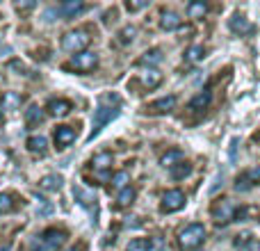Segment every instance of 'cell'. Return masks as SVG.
<instances>
[{"label": "cell", "instance_id": "1", "mask_svg": "<svg viewBox=\"0 0 260 251\" xmlns=\"http://www.w3.org/2000/svg\"><path fill=\"white\" fill-rule=\"evenodd\" d=\"M119 103H121V99H119L117 94H105L99 99V108L94 110V121H91V133H89V139H94L96 135L101 133V128H103L105 123H110L114 117L119 114Z\"/></svg>", "mask_w": 260, "mask_h": 251}, {"label": "cell", "instance_id": "2", "mask_svg": "<svg viewBox=\"0 0 260 251\" xmlns=\"http://www.w3.org/2000/svg\"><path fill=\"white\" fill-rule=\"evenodd\" d=\"M64 242H67V231L46 229L44 233L32 240L30 247H32V251H57Z\"/></svg>", "mask_w": 260, "mask_h": 251}, {"label": "cell", "instance_id": "3", "mask_svg": "<svg viewBox=\"0 0 260 251\" xmlns=\"http://www.w3.org/2000/svg\"><path fill=\"white\" fill-rule=\"evenodd\" d=\"M206 240V226L203 224H189L178 233V244L183 249H197Z\"/></svg>", "mask_w": 260, "mask_h": 251}, {"label": "cell", "instance_id": "4", "mask_svg": "<svg viewBox=\"0 0 260 251\" xmlns=\"http://www.w3.org/2000/svg\"><path fill=\"white\" fill-rule=\"evenodd\" d=\"M89 41H91V37H89V32L87 30H71V32H67L64 35V39H62V48L67 50V53H85V48L89 46Z\"/></svg>", "mask_w": 260, "mask_h": 251}, {"label": "cell", "instance_id": "5", "mask_svg": "<svg viewBox=\"0 0 260 251\" xmlns=\"http://www.w3.org/2000/svg\"><path fill=\"white\" fill-rule=\"evenodd\" d=\"M96 67H99V55L89 53V50L73 55L71 62L64 64V69H69V71H78V73H89V71H94Z\"/></svg>", "mask_w": 260, "mask_h": 251}, {"label": "cell", "instance_id": "6", "mask_svg": "<svg viewBox=\"0 0 260 251\" xmlns=\"http://www.w3.org/2000/svg\"><path fill=\"white\" fill-rule=\"evenodd\" d=\"M235 210H238V208H235L229 199H219V201H215L210 215L217 224H229L231 219H235Z\"/></svg>", "mask_w": 260, "mask_h": 251}, {"label": "cell", "instance_id": "7", "mask_svg": "<svg viewBox=\"0 0 260 251\" xmlns=\"http://www.w3.org/2000/svg\"><path fill=\"white\" fill-rule=\"evenodd\" d=\"M185 192H180V190H169V192H165V197H162V212H176L180 210V208L185 206Z\"/></svg>", "mask_w": 260, "mask_h": 251}, {"label": "cell", "instance_id": "8", "mask_svg": "<svg viewBox=\"0 0 260 251\" xmlns=\"http://www.w3.org/2000/svg\"><path fill=\"white\" fill-rule=\"evenodd\" d=\"M256 183H260V165L253 167V169H247L242 176H238L235 190H238V192H247V190H251Z\"/></svg>", "mask_w": 260, "mask_h": 251}, {"label": "cell", "instance_id": "9", "mask_svg": "<svg viewBox=\"0 0 260 251\" xmlns=\"http://www.w3.org/2000/svg\"><path fill=\"white\" fill-rule=\"evenodd\" d=\"M73 142H76V130L71 125H57L55 128V144H57V148H67Z\"/></svg>", "mask_w": 260, "mask_h": 251}, {"label": "cell", "instance_id": "10", "mask_svg": "<svg viewBox=\"0 0 260 251\" xmlns=\"http://www.w3.org/2000/svg\"><path fill=\"white\" fill-rule=\"evenodd\" d=\"M174 108H176V96H162V99H157L155 103L148 105V110H151L153 114H165V112H171Z\"/></svg>", "mask_w": 260, "mask_h": 251}, {"label": "cell", "instance_id": "11", "mask_svg": "<svg viewBox=\"0 0 260 251\" xmlns=\"http://www.w3.org/2000/svg\"><path fill=\"white\" fill-rule=\"evenodd\" d=\"M82 9H85V3H82V0H67V3L59 5L57 12L62 14L64 18H73V16H78Z\"/></svg>", "mask_w": 260, "mask_h": 251}, {"label": "cell", "instance_id": "12", "mask_svg": "<svg viewBox=\"0 0 260 251\" xmlns=\"http://www.w3.org/2000/svg\"><path fill=\"white\" fill-rule=\"evenodd\" d=\"M48 110H50V114H55V117H67V114L73 110V105H71V101H67V99H57V101H50Z\"/></svg>", "mask_w": 260, "mask_h": 251}, {"label": "cell", "instance_id": "13", "mask_svg": "<svg viewBox=\"0 0 260 251\" xmlns=\"http://www.w3.org/2000/svg\"><path fill=\"white\" fill-rule=\"evenodd\" d=\"M210 101H212L210 89H203V91H199L192 101H189V110H206L208 105H210Z\"/></svg>", "mask_w": 260, "mask_h": 251}, {"label": "cell", "instance_id": "14", "mask_svg": "<svg viewBox=\"0 0 260 251\" xmlns=\"http://www.w3.org/2000/svg\"><path fill=\"white\" fill-rule=\"evenodd\" d=\"M180 162H183V151H178V148H171V151H167L165 155L160 158V165L169 167V169H174V167L180 165Z\"/></svg>", "mask_w": 260, "mask_h": 251}, {"label": "cell", "instance_id": "15", "mask_svg": "<svg viewBox=\"0 0 260 251\" xmlns=\"http://www.w3.org/2000/svg\"><path fill=\"white\" fill-rule=\"evenodd\" d=\"M62 183H64V178L62 176H57V174H48V176H44V178L39 180V185L44 190H48V192H57V190L62 187Z\"/></svg>", "mask_w": 260, "mask_h": 251}, {"label": "cell", "instance_id": "16", "mask_svg": "<svg viewBox=\"0 0 260 251\" xmlns=\"http://www.w3.org/2000/svg\"><path fill=\"white\" fill-rule=\"evenodd\" d=\"M231 30H233V32H240V35H249V32H251L253 27H251V23H249L244 16L235 14V16L231 18Z\"/></svg>", "mask_w": 260, "mask_h": 251}, {"label": "cell", "instance_id": "17", "mask_svg": "<svg viewBox=\"0 0 260 251\" xmlns=\"http://www.w3.org/2000/svg\"><path fill=\"white\" fill-rule=\"evenodd\" d=\"M162 30H178L180 27V16L176 12H165L160 18Z\"/></svg>", "mask_w": 260, "mask_h": 251}, {"label": "cell", "instance_id": "18", "mask_svg": "<svg viewBox=\"0 0 260 251\" xmlns=\"http://www.w3.org/2000/svg\"><path fill=\"white\" fill-rule=\"evenodd\" d=\"M160 82H162V73L155 71V69H148V71L142 76V85L148 87V89H155Z\"/></svg>", "mask_w": 260, "mask_h": 251}, {"label": "cell", "instance_id": "19", "mask_svg": "<svg viewBox=\"0 0 260 251\" xmlns=\"http://www.w3.org/2000/svg\"><path fill=\"white\" fill-rule=\"evenodd\" d=\"M16 210V199L14 194L9 192H3L0 194V215H9V212Z\"/></svg>", "mask_w": 260, "mask_h": 251}, {"label": "cell", "instance_id": "20", "mask_svg": "<svg viewBox=\"0 0 260 251\" xmlns=\"http://www.w3.org/2000/svg\"><path fill=\"white\" fill-rule=\"evenodd\" d=\"M114 165V158L112 153H99V155L91 158V167L94 169H108V167Z\"/></svg>", "mask_w": 260, "mask_h": 251}, {"label": "cell", "instance_id": "21", "mask_svg": "<svg viewBox=\"0 0 260 251\" xmlns=\"http://www.w3.org/2000/svg\"><path fill=\"white\" fill-rule=\"evenodd\" d=\"M135 197H137V192H135V187H123L121 192H119V197H117V206L119 208H128L130 203L135 201Z\"/></svg>", "mask_w": 260, "mask_h": 251}, {"label": "cell", "instance_id": "22", "mask_svg": "<svg viewBox=\"0 0 260 251\" xmlns=\"http://www.w3.org/2000/svg\"><path fill=\"white\" fill-rule=\"evenodd\" d=\"M208 14V5L206 3H189L187 5V16L189 18H203Z\"/></svg>", "mask_w": 260, "mask_h": 251}, {"label": "cell", "instance_id": "23", "mask_svg": "<svg viewBox=\"0 0 260 251\" xmlns=\"http://www.w3.org/2000/svg\"><path fill=\"white\" fill-rule=\"evenodd\" d=\"M27 148H30L32 153H46V137H41V135L30 137L27 139Z\"/></svg>", "mask_w": 260, "mask_h": 251}, {"label": "cell", "instance_id": "24", "mask_svg": "<svg viewBox=\"0 0 260 251\" xmlns=\"http://www.w3.org/2000/svg\"><path fill=\"white\" fill-rule=\"evenodd\" d=\"M249 217H260V210L258 208H253V206H244V208H240V210H235V219L238 222H244V219H249Z\"/></svg>", "mask_w": 260, "mask_h": 251}, {"label": "cell", "instance_id": "25", "mask_svg": "<svg viewBox=\"0 0 260 251\" xmlns=\"http://www.w3.org/2000/svg\"><path fill=\"white\" fill-rule=\"evenodd\" d=\"M18 105H21V96L14 94V91H7V94L3 96V108L5 110H16Z\"/></svg>", "mask_w": 260, "mask_h": 251}, {"label": "cell", "instance_id": "26", "mask_svg": "<svg viewBox=\"0 0 260 251\" xmlns=\"http://www.w3.org/2000/svg\"><path fill=\"white\" fill-rule=\"evenodd\" d=\"M160 62H162V53L157 48L146 50V53H144V57L139 59V64H160Z\"/></svg>", "mask_w": 260, "mask_h": 251}, {"label": "cell", "instance_id": "27", "mask_svg": "<svg viewBox=\"0 0 260 251\" xmlns=\"http://www.w3.org/2000/svg\"><path fill=\"white\" fill-rule=\"evenodd\" d=\"M189 171H192V165L189 162H180V165H176L174 169H171V176H174L176 180L185 178V176H189Z\"/></svg>", "mask_w": 260, "mask_h": 251}, {"label": "cell", "instance_id": "28", "mask_svg": "<svg viewBox=\"0 0 260 251\" xmlns=\"http://www.w3.org/2000/svg\"><path fill=\"white\" fill-rule=\"evenodd\" d=\"M185 57H187L189 62H201V59L206 57V48H203V46H192V48L185 53Z\"/></svg>", "mask_w": 260, "mask_h": 251}, {"label": "cell", "instance_id": "29", "mask_svg": "<svg viewBox=\"0 0 260 251\" xmlns=\"http://www.w3.org/2000/svg\"><path fill=\"white\" fill-rule=\"evenodd\" d=\"M148 244H151V240L135 238V240H130V244L126 247V251H148Z\"/></svg>", "mask_w": 260, "mask_h": 251}, {"label": "cell", "instance_id": "30", "mask_svg": "<svg viewBox=\"0 0 260 251\" xmlns=\"http://www.w3.org/2000/svg\"><path fill=\"white\" fill-rule=\"evenodd\" d=\"M128 180H130V176H128V171H117V174L112 176V187H119V190H123V187H128Z\"/></svg>", "mask_w": 260, "mask_h": 251}, {"label": "cell", "instance_id": "31", "mask_svg": "<svg viewBox=\"0 0 260 251\" xmlns=\"http://www.w3.org/2000/svg\"><path fill=\"white\" fill-rule=\"evenodd\" d=\"M135 35H137V27L128 25V27H123V30L119 32V41H121V44H130V41L135 39Z\"/></svg>", "mask_w": 260, "mask_h": 251}, {"label": "cell", "instance_id": "32", "mask_svg": "<svg viewBox=\"0 0 260 251\" xmlns=\"http://www.w3.org/2000/svg\"><path fill=\"white\" fill-rule=\"evenodd\" d=\"M25 119H27V123H37V121H41V119H44V114H41V110L37 108V105H32V108H27Z\"/></svg>", "mask_w": 260, "mask_h": 251}, {"label": "cell", "instance_id": "33", "mask_svg": "<svg viewBox=\"0 0 260 251\" xmlns=\"http://www.w3.org/2000/svg\"><path fill=\"white\" fill-rule=\"evenodd\" d=\"M144 7H148V0H133V3H126V9L128 12H137V9H144Z\"/></svg>", "mask_w": 260, "mask_h": 251}, {"label": "cell", "instance_id": "34", "mask_svg": "<svg viewBox=\"0 0 260 251\" xmlns=\"http://www.w3.org/2000/svg\"><path fill=\"white\" fill-rule=\"evenodd\" d=\"M165 249V242H162V238H153L151 244H148V251H162Z\"/></svg>", "mask_w": 260, "mask_h": 251}, {"label": "cell", "instance_id": "35", "mask_svg": "<svg viewBox=\"0 0 260 251\" xmlns=\"http://www.w3.org/2000/svg\"><path fill=\"white\" fill-rule=\"evenodd\" d=\"M247 247H242V251H260V242L256 240H249V242H244Z\"/></svg>", "mask_w": 260, "mask_h": 251}, {"label": "cell", "instance_id": "36", "mask_svg": "<svg viewBox=\"0 0 260 251\" xmlns=\"http://www.w3.org/2000/svg\"><path fill=\"white\" fill-rule=\"evenodd\" d=\"M14 7H16L18 12H25V9H32V7H35V3H32V0H30V3H16Z\"/></svg>", "mask_w": 260, "mask_h": 251}, {"label": "cell", "instance_id": "37", "mask_svg": "<svg viewBox=\"0 0 260 251\" xmlns=\"http://www.w3.org/2000/svg\"><path fill=\"white\" fill-rule=\"evenodd\" d=\"M67 251H85V247H82V244H78V247H71V249H67Z\"/></svg>", "mask_w": 260, "mask_h": 251}, {"label": "cell", "instance_id": "38", "mask_svg": "<svg viewBox=\"0 0 260 251\" xmlns=\"http://www.w3.org/2000/svg\"><path fill=\"white\" fill-rule=\"evenodd\" d=\"M0 251H9V244H5V247H0Z\"/></svg>", "mask_w": 260, "mask_h": 251}]
</instances>
